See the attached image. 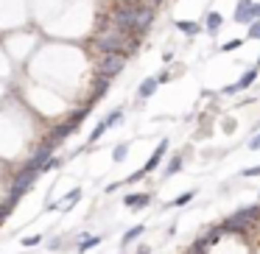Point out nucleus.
<instances>
[{"label": "nucleus", "mask_w": 260, "mask_h": 254, "mask_svg": "<svg viewBox=\"0 0 260 254\" xmlns=\"http://www.w3.org/2000/svg\"><path fill=\"white\" fill-rule=\"evenodd\" d=\"M101 243V237L98 235H81V240H79V251H90L92 246H98Z\"/></svg>", "instance_id": "nucleus-15"}, {"label": "nucleus", "mask_w": 260, "mask_h": 254, "mask_svg": "<svg viewBox=\"0 0 260 254\" xmlns=\"http://www.w3.org/2000/svg\"><path fill=\"white\" fill-rule=\"evenodd\" d=\"M257 76H260V67H249L246 73H243L241 79H238V87H241V92H243V90H249V87H252L254 81H257Z\"/></svg>", "instance_id": "nucleus-10"}, {"label": "nucleus", "mask_w": 260, "mask_h": 254, "mask_svg": "<svg viewBox=\"0 0 260 254\" xmlns=\"http://www.w3.org/2000/svg\"><path fill=\"white\" fill-rule=\"evenodd\" d=\"M143 232H146V224H137V226H132V229L126 232L123 237H120V246H129V243H135L137 237L143 235Z\"/></svg>", "instance_id": "nucleus-13"}, {"label": "nucleus", "mask_w": 260, "mask_h": 254, "mask_svg": "<svg viewBox=\"0 0 260 254\" xmlns=\"http://www.w3.org/2000/svg\"><path fill=\"white\" fill-rule=\"evenodd\" d=\"M232 20H235L238 25H249V23H252V20H254V14H252V0H238Z\"/></svg>", "instance_id": "nucleus-5"}, {"label": "nucleus", "mask_w": 260, "mask_h": 254, "mask_svg": "<svg viewBox=\"0 0 260 254\" xmlns=\"http://www.w3.org/2000/svg\"><path fill=\"white\" fill-rule=\"evenodd\" d=\"M120 120H123V106L112 109V112H109V115H107V118H104V120H98V126H95V129H92V131H90V137H87V142H90V146H92V142H98V140H101V137L107 134L109 129H112V126H118Z\"/></svg>", "instance_id": "nucleus-3"}, {"label": "nucleus", "mask_w": 260, "mask_h": 254, "mask_svg": "<svg viewBox=\"0 0 260 254\" xmlns=\"http://www.w3.org/2000/svg\"><path fill=\"white\" fill-rule=\"evenodd\" d=\"M23 254H25V251H23Z\"/></svg>", "instance_id": "nucleus-32"}, {"label": "nucleus", "mask_w": 260, "mask_h": 254, "mask_svg": "<svg viewBox=\"0 0 260 254\" xmlns=\"http://www.w3.org/2000/svg\"><path fill=\"white\" fill-rule=\"evenodd\" d=\"M171 81V70H162V73L157 76V84H168Z\"/></svg>", "instance_id": "nucleus-26"}, {"label": "nucleus", "mask_w": 260, "mask_h": 254, "mask_svg": "<svg viewBox=\"0 0 260 254\" xmlns=\"http://www.w3.org/2000/svg\"><path fill=\"white\" fill-rule=\"evenodd\" d=\"M221 235H224V229H221V224H218V226H210V229L204 232V240L210 243V248H215V243L221 240Z\"/></svg>", "instance_id": "nucleus-14"}, {"label": "nucleus", "mask_w": 260, "mask_h": 254, "mask_svg": "<svg viewBox=\"0 0 260 254\" xmlns=\"http://www.w3.org/2000/svg\"><path fill=\"white\" fill-rule=\"evenodd\" d=\"M182 168H185V157H182V154H176V157H171L168 162H165V170H162V173H165V176H174V173H179Z\"/></svg>", "instance_id": "nucleus-11"}, {"label": "nucleus", "mask_w": 260, "mask_h": 254, "mask_svg": "<svg viewBox=\"0 0 260 254\" xmlns=\"http://www.w3.org/2000/svg\"><path fill=\"white\" fill-rule=\"evenodd\" d=\"M221 129H224L226 134H232V131H235V118H224L221 120Z\"/></svg>", "instance_id": "nucleus-23"}, {"label": "nucleus", "mask_w": 260, "mask_h": 254, "mask_svg": "<svg viewBox=\"0 0 260 254\" xmlns=\"http://www.w3.org/2000/svg\"><path fill=\"white\" fill-rule=\"evenodd\" d=\"M123 204L129 209H143L151 204V193H129V196L123 198Z\"/></svg>", "instance_id": "nucleus-6"}, {"label": "nucleus", "mask_w": 260, "mask_h": 254, "mask_svg": "<svg viewBox=\"0 0 260 254\" xmlns=\"http://www.w3.org/2000/svg\"><path fill=\"white\" fill-rule=\"evenodd\" d=\"M157 76H148V79H143L140 81V87H137V98H140V101H148V98L154 95V92H157Z\"/></svg>", "instance_id": "nucleus-8"}, {"label": "nucleus", "mask_w": 260, "mask_h": 254, "mask_svg": "<svg viewBox=\"0 0 260 254\" xmlns=\"http://www.w3.org/2000/svg\"><path fill=\"white\" fill-rule=\"evenodd\" d=\"M137 254H151V248H148V246H137Z\"/></svg>", "instance_id": "nucleus-30"}, {"label": "nucleus", "mask_w": 260, "mask_h": 254, "mask_svg": "<svg viewBox=\"0 0 260 254\" xmlns=\"http://www.w3.org/2000/svg\"><path fill=\"white\" fill-rule=\"evenodd\" d=\"M257 67H260V56H257Z\"/></svg>", "instance_id": "nucleus-31"}, {"label": "nucleus", "mask_w": 260, "mask_h": 254, "mask_svg": "<svg viewBox=\"0 0 260 254\" xmlns=\"http://www.w3.org/2000/svg\"><path fill=\"white\" fill-rule=\"evenodd\" d=\"M238 92H241V87H238V81H235V84H226L224 90H221V95H238Z\"/></svg>", "instance_id": "nucleus-24"}, {"label": "nucleus", "mask_w": 260, "mask_h": 254, "mask_svg": "<svg viewBox=\"0 0 260 254\" xmlns=\"http://www.w3.org/2000/svg\"><path fill=\"white\" fill-rule=\"evenodd\" d=\"M42 240H45L42 235H31V237H23V246H28V248H31V246H40Z\"/></svg>", "instance_id": "nucleus-22"}, {"label": "nucleus", "mask_w": 260, "mask_h": 254, "mask_svg": "<svg viewBox=\"0 0 260 254\" xmlns=\"http://www.w3.org/2000/svg\"><path fill=\"white\" fill-rule=\"evenodd\" d=\"M126 62L129 56L126 53H101L95 62V76H104V79H115L126 70Z\"/></svg>", "instance_id": "nucleus-2"}, {"label": "nucleus", "mask_w": 260, "mask_h": 254, "mask_svg": "<svg viewBox=\"0 0 260 254\" xmlns=\"http://www.w3.org/2000/svg\"><path fill=\"white\" fill-rule=\"evenodd\" d=\"M221 25H224V17H221L218 12H207V17H204V31H207L210 37H215L221 31Z\"/></svg>", "instance_id": "nucleus-9"}, {"label": "nucleus", "mask_w": 260, "mask_h": 254, "mask_svg": "<svg viewBox=\"0 0 260 254\" xmlns=\"http://www.w3.org/2000/svg\"><path fill=\"white\" fill-rule=\"evenodd\" d=\"M241 176H243V179H257V176H260V165H252V168H243V170H241Z\"/></svg>", "instance_id": "nucleus-21"}, {"label": "nucleus", "mask_w": 260, "mask_h": 254, "mask_svg": "<svg viewBox=\"0 0 260 254\" xmlns=\"http://www.w3.org/2000/svg\"><path fill=\"white\" fill-rule=\"evenodd\" d=\"M146 3H148V6H154V9H157V6H162L165 0H146Z\"/></svg>", "instance_id": "nucleus-29"}, {"label": "nucleus", "mask_w": 260, "mask_h": 254, "mask_svg": "<svg viewBox=\"0 0 260 254\" xmlns=\"http://www.w3.org/2000/svg\"><path fill=\"white\" fill-rule=\"evenodd\" d=\"M129 142H118V146H115L112 148V159H115V162H123V159L126 157H129Z\"/></svg>", "instance_id": "nucleus-16"}, {"label": "nucleus", "mask_w": 260, "mask_h": 254, "mask_svg": "<svg viewBox=\"0 0 260 254\" xmlns=\"http://www.w3.org/2000/svg\"><path fill=\"white\" fill-rule=\"evenodd\" d=\"M246 37H249V40H254V42H260V20H252V23H249Z\"/></svg>", "instance_id": "nucleus-19"}, {"label": "nucleus", "mask_w": 260, "mask_h": 254, "mask_svg": "<svg viewBox=\"0 0 260 254\" xmlns=\"http://www.w3.org/2000/svg\"><path fill=\"white\" fill-rule=\"evenodd\" d=\"M193 198H196V190H187V193H182V196H176L174 201L168 204V207H176V209H179V207H185L187 201H193Z\"/></svg>", "instance_id": "nucleus-17"}, {"label": "nucleus", "mask_w": 260, "mask_h": 254, "mask_svg": "<svg viewBox=\"0 0 260 254\" xmlns=\"http://www.w3.org/2000/svg\"><path fill=\"white\" fill-rule=\"evenodd\" d=\"M176 31L179 34H185V37H199L204 31V25L202 23H196V20H176Z\"/></svg>", "instance_id": "nucleus-7"}, {"label": "nucleus", "mask_w": 260, "mask_h": 254, "mask_svg": "<svg viewBox=\"0 0 260 254\" xmlns=\"http://www.w3.org/2000/svg\"><path fill=\"white\" fill-rule=\"evenodd\" d=\"M238 48H243V40H230V42H224L218 51L221 53H232V51H238Z\"/></svg>", "instance_id": "nucleus-20"}, {"label": "nucleus", "mask_w": 260, "mask_h": 254, "mask_svg": "<svg viewBox=\"0 0 260 254\" xmlns=\"http://www.w3.org/2000/svg\"><path fill=\"white\" fill-rule=\"evenodd\" d=\"M162 62H174V51H165L162 53Z\"/></svg>", "instance_id": "nucleus-28"}, {"label": "nucleus", "mask_w": 260, "mask_h": 254, "mask_svg": "<svg viewBox=\"0 0 260 254\" xmlns=\"http://www.w3.org/2000/svg\"><path fill=\"white\" fill-rule=\"evenodd\" d=\"M76 201H81V187H73V190H70L62 201H59V209H73Z\"/></svg>", "instance_id": "nucleus-12"}, {"label": "nucleus", "mask_w": 260, "mask_h": 254, "mask_svg": "<svg viewBox=\"0 0 260 254\" xmlns=\"http://www.w3.org/2000/svg\"><path fill=\"white\" fill-rule=\"evenodd\" d=\"M252 14H254V20H260V3H252Z\"/></svg>", "instance_id": "nucleus-27"}, {"label": "nucleus", "mask_w": 260, "mask_h": 254, "mask_svg": "<svg viewBox=\"0 0 260 254\" xmlns=\"http://www.w3.org/2000/svg\"><path fill=\"white\" fill-rule=\"evenodd\" d=\"M165 154H168V137H165V140H159V146L157 148H154V154H151V157H148V162L146 165H143V173H154V170H157L159 168V165H162L165 162Z\"/></svg>", "instance_id": "nucleus-4"}, {"label": "nucleus", "mask_w": 260, "mask_h": 254, "mask_svg": "<svg viewBox=\"0 0 260 254\" xmlns=\"http://www.w3.org/2000/svg\"><path fill=\"white\" fill-rule=\"evenodd\" d=\"M257 221H260V204H252V207H243V209H238L235 215H230V218L221 224V229L224 232L249 229V226H257Z\"/></svg>", "instance_id": "nucleus-1"}, {"label": "nucleus", "mask_w": 260, "mask_h": 254, "mask_svg": "<svg viewBox=\"0 0 260 254\" xmlns=\"http://www.w3.org/2000/svg\"><path fill=\"white\" fill-rule=\"evenodd\" d=\"M246 148H249V151H260V134H254L252 140L246 142Z\"/></svg>", "instance_id": "nucleus-25"}, {"label": "nucleus", "mask_w": 260, "mask_h": 254, "mask_svg": "<svg viewBox=\"0 0 260 254\" xmlns=\"http://www.w3.org/2000/svg\"><path fill=\"white\" fill-rule=\"evenodd\" d=\"M207 248H210V243L204 240V235H202V237L193 240V246H190V251H187V254H207Z\"/></svg>", "instance_id": "nucleus-18"}]
</instances>
